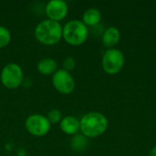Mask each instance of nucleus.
Here are the masks:
<instances>
[{"label":"nucleus","mask_w":156,"mask_h":156,"mask_svg":"<svg viewBox=\"0 0 156 156\" xmlns=\"http://www.w3.org/2000/svg\"><path fill=\"white\" fill-rule=\"evenodd\" d=\"M80 132L87 138H95L103 134L108 128L105 115L98 112H88L80 121Z\"/></svg>","instance_id":"f257e3e1"},{"label":"nucleus","mask_w":156,"mask_h":156,"mask_svg":"<svg viewBox=\"0 0 156 156\" xmlns=\"http://www.w3.org/2000/svg\"><path fill=\"white\" fill-rule=\"evenodd\" d=\"M38 42L47 46H53L62 38V27L59 22L50 19L40 21L34 31Z\"/></svg>","instance_id":"f03ea898"},{"label":"nucleus","mask_w":156,"mask_h":156,"mask_svg":"<svg viewBox=\"0 0 156 156\" xmlns=\"http://www.w3.org/2000/svg\"><path fill=\"white\" fill-rule=\"evenodd\" d=\"M88 27L80 20L73 19L62 27V37L71 46H80L88 38Z\"/></svg>","instance_id":"7ed1b4c3"},{"label":"nucleus","mask_w":156,"mask_h":156,"mask_svg":"<svg viewBox=\"0 0 156 156\" xmlns=\"http://www.w3.org/2000/svg\"><path fill=\"white\" fill-rule=\"evenodd\" d=\"M0 80L5 88L9 90L17 89L23 82V71L21 67L13 62L6 64L1 71Z\"/></svg>","instance_id":"20e7f679"},{"label":"nucleus","mask_w":156,"mask_h":156,"mask_svg":"<svg viewBox=\"0 0 156 156\" xmlns=\"http://www.w3.org/2000/svg\"><path fill=\"white\" fill-rule=\"evenodd\" d=\"M102 68L108 74L118 73L124 65L123 53L117 48L108 49L102 57Z\"/></svg>","instance_id":"39448f33"},{"label":"nucleus","mask_w":156,"mask_h":156,"mask_svg":"<svg viewBox=\"0 0 156 156\" xmlns=\"http://www.w3.org/2000/svg\"><path fill=\"white\" fill-rule=\"evenodd\" d=\"M27 131L33 136L41 137L48 133L51 128V124L48 122L47 116L42 114H31L25 122Z\"/></svg>","instance_id":"423d86ee"},{"label":"nucleus","mask_w":156,"mask_h":156,"mask_svg":"<svg viewBox=\"0 0 156 156\" xmlns=\"http://www.w3.org/2000/svg\"><path fill=\"white\" fill-rule=\"evenodd\" d=\"M52 84L56 90L61 94H70L75 89V80L72 75L63 69H58L52 75Z\"/></svg>","instance_id":"0eeeda50"},{"label":"nucleus","mask_w":156,"mask_h":156,"mask_svg":"<svg viewBox=\"0 0 156 156\" xmlns=\"http://www.w3.org/2000/svg\"><path fill=\"white\" fill-rule=\"evenodd\" d=\"M69 7L63 0H51L48 2L45 7V12L48 19L59 22L68 15Z\"/></svg>","instance_id":"6e6552de"},{"label":"nucleus","mask_w":156,"mask_h":156,"mask_svg":"<svg viewBox=\"0 0 156 156\" xmlns=\"http://www.w3.org/2000/svg\"><path fill=\"white\" fill-rule=\"evenodd\" d=\"M59 123L61 131L68 135H76L80 131V121L74 116L63 117Z\"/></svg>","instance_id":"1a4fd4ad"},{"label":"nucleus","mask_w":156,"mask_h":156,"mask_svg":"<svg viewBox=\"0 0 156 156\" xmlns=\"http://www.w3.org/2000/svg\"><path fill=\"white\" fill-rule=\"evenodd\" d=\"M121 39V32L115 27H108L102 34V43L105 47L113 48Z\"/></svg>","instance_id":"9d476101"},{"label":"nucleus","mask_w":156,"mask_h":156,"mask_svg":"<svg viewBox=\"0 0 156 156\" xmlns=\"http://www.w3.org/2000/svg\"><path fill=\"white\" fill-rule=\"evenodd\" d=\"M37 69L42 75H53L58 70V63L54 58H45L38 61Z\"/></svg>","instance_id":"9b49d317"},{"label":"nucleus","mask_w":156,"mask_h":156,"mask_svg":"<svg viewBox=\"0 0 156 156\" xmlns=\"http://www.w3.org/2000/svg\"><path fill=\"white\" fill-rule=\"evenodd\" d=\"M101 20V13L99 9L95 7H91L87 9L82 16V22L88 27L97 26Z\"/></svg>","instance_id":"f8f14e48"},{"label":"nucleus","mask_w":156,"mask_h":156,"mask_svg":"<svg viewBox=\"0 0 156 156\" xmlns=\"http://www.w3.org/2000/svg\"><path fill=\"white\" fill-rule=\"evenodd\" d=\"M88 145V140L87 137H85L83 134H77L71 141V146L76 151H82L84 150Z\"/></svg>","instance_id":"ddd939ff"},{"label":"nucleus","mask_w":156,"mask_h":156,"mask_svg":"<svg viewBox=\"0 0 156 156\" xmlns=\"http://www.w3.org/2000/svg\"><path fill=\"white\" fill-rule=\"evenodd\" d=\"M11 40V33L5 27L0 26V48L6 47Z\"/></svg>","instance_id":"4468645a"},{"label":"nucleus","mask_w":156,"mask_h":156,"mask_svg":"<svg viewBox=\"0 0 156 156\" xmlns=\"http://www.w3.org/2000/svg\"><path fill=\"white\" fill-rule=\"evenodd\" d=\"M47 118L48 120V122H50V124H56L61 122L62 120V113L59 110L57 109H53L50 112H48Z\"/></svg>","instance_id":"2eb2a0df"},{"label":"nucleus","mask_w":156,"mask_h":156,"mask_svg":"<svg viewBox=\"0 0 156 156\" xmlns=\"http://www.w3.org/2000/svg\"><path fill=\"white\" fill-rule=\"evenodd\" d=\"M75 66H76V61H75L74 58H72V57H68L63 60V69H65L69 72L73 70Z\"/></svg>","instance_id":"dca6fc26"},{"label":"nucleus","mask_w":156,"mask_h":156,"mask_svg":"<svg viewBox=\"0 0 156 156\" xmlns=\"http://www.w3.org/2000/svg\"><path fill=\"white\" fill-rule=\"evenodd\" d=\"M149 156H156V146H154L149 153Z\"/></svg>","instance_id":"f3484780"}]
</instances>
